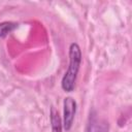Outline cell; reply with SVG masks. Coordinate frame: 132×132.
I'll use <instances>...</instances> for the list:
<instances>
[{
	"mask_svg": "<svg viewBox=\"0 0 132 132\" xmlns=\"http://www.w3.org/2000/svg\"><path fill=\"white\" fill-rule=\"evenodd\" d=\"M51 124H52V132H62V121L59 114V111L55 106L51 107L50 111Z\"/></svg>",
	"mask_w": 132,
	"mask_h": 132,
	"instance_id": "4",
	"label": "cell"
},
{
	"mask_svg": "<svg viewBox=\"0 0 132 132\" xmlns=\"http://www.w3.org/2000/svg\"><path fill=\"white\" fill-rule=\"evenodd\" d=\"M16 28H18V23H14V22L0 23V37H5Z\"/></svg>",
	"mask_w": 132,
	"mask_h": 132,
	"instance_id": "5",
	"label": "cell"
},
{
	"mask_svg": "<svg viewBox=\"0 0 132 132\" xmlns=\"http://www.w3.org/2000/svg\"><path fill=\"white\" fill-rule=\"evenodd\" d=\"M64 105V118H63V126L64 129L69 131L72 127L74 116L76 112V102L71 97H66L63 102Z\"/></svg>",
	"mask_w": 132,
	"mask_h": 132,
	"instance_id": "2",
	"label": "cell"
},
{
	"mask_svg": "<svg viewBox=\"0 0 132 132\" xmlns=\"http://www.w3.org/2000/svg\"><path fill=\"white\" fill-rule=\"evenodd\" d=\"M88 132H107L108 131V123L104 120H100L97 118L94 112L90 114V120L88 124Z\"/></svg>",
	"mask_w": 132,
	"mask_h": 132,
	"instance_id": "3",
	"label": "cell"
},
{
	"mask_svg": "<svg viewBox=\"0 0 132 132\" xmlns=\"http://www.w3.org/2000/svg\"><path fill=\"white\" fill-rule=\"evenodd\" d=\"M81 63V51L77 43L73 42L69 46V66L62 78V89L65 92H72L75 87L77 73Z\"/></svg>",
	"mask_w": 132,
	"mask_h": 132,
	"instance_id": "1",
	"label": "cell"
}]
</instances>
